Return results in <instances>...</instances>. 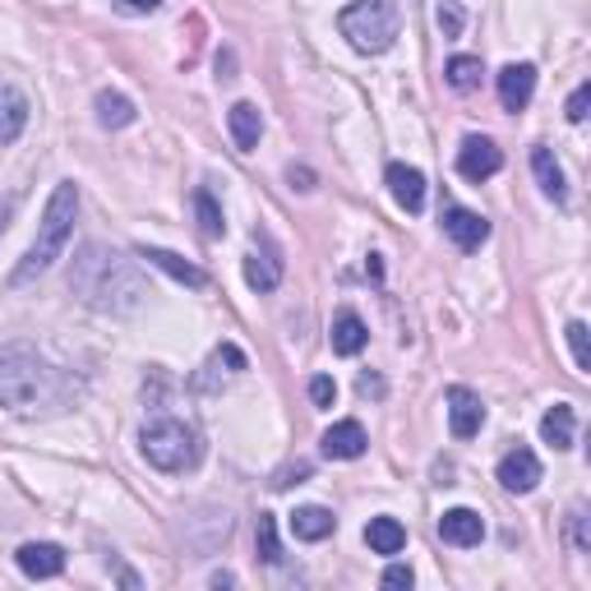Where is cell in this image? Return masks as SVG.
<instances>
[{"instance_id": "obj_1", "label": "cell", "mask_w": 591, "mask_h": 591, "mask_svg": "<svg viewBox=\"0 0 591 591\" xmlns=\"http://www.w3.org/2000/svg\"><path fill=\"white\" fill-rule=\"evenodd\" d=\"M70 292L89 305V310H98V315H129V310H139L144 296H148L139 269L129 264L125 254L98 246V240L75 254Z\"/></svg>"}, {"instance_id": "obj_2", "label": "cell", "mask_w": 591, "mask_h": 591, "mask_svg": "<svg viewBox=\"0 0 591 591\" xmlns=\"http://www.w3.org/2000/svg\"><path fill=\"white\" fill-rule=\"evenodd\" d=\"M70 398V379L52 361H42L33 346H0V407L19 416L56 411Z\"/></svg>"}, {"instance_id": "obj_3", "label": "cell", "mask_w": 591, "mask_h": 591, "mask_svg": "<svg viewBox=\"0 0 591 591\" xmlns=\"http://www.w3.org/2000/svg\"><path fill=\"white\" fill-rule=\"evenodd\" d=\"M75 213H79V185L75 181H60L52 190V200L47 208H42V223H37V240L29 246V254L19 259V269L10 277V287H24V282L42 277L56 259L65 254V246H70V236H75Z\"/></svg>"}, {"instance_id": "obj_4", "label": "cell", "mask_w": 591, "mask_h": 591, "mask_svg": "<svg viewBox=\"0 0 591 591\" xmlns=\"http://www.w3.org/2000/svg\"><path fill=\"white\" fill-rule=\"evenodd\" d=\"M398 29H402V14L393 0H356L338 14V33L352 42L361 56H379L398 42Z\"/></svg>"}, {"instance_id": "obj_5", "label": "cell", "mask_w": 591, "mask_h": 591, "mask_svg": "<svg viewBox=\"0 0 591 591\" xmlns=\"http://www.w3.org/2000/svg\"><path fill=\"white\" fill-rule=\"evenodd\" d=\"M139 453L148 457L158 471H194L200 467V434H194L185 421H177V416H158V421H148L144 434H139Z\"/></svg>"}, {"instance_id": "obj_6", "label": "cell", "mask_w": 591, "mask_h": 591, "mask_svg": "<svg viewBox=\"0 0 591 591\" xmlns=\"http://www.w3.org/2000/svg\"><path fill=\"white\" fill-rule=\"evenodd\" d=\"M499 167H503V152L486 135H467L463 148H457V171H463V181H476L480 185V181L499 177Z\"/></svg>"}, {"instance_id": "obj_7", "label": "cell", "mask_w": 591, "mask_h": 591, "mask_svg": "<svg viewBox=\"0 0 591 591\" xmlns=\"http://www.w3.org/2000/svg\"><path fill=\"white\" fill-rule=\"evenodd\" d=\"M495 476H499V486L509 495H532L541 486V457L532 448H509L499 457Z\"/></svg>"}, {"instance_id": "obj_8", "label": "cell", "mask_w": 591, "mask_h": 591, "mask_svg": "<svg viewBox=\"0 0 591 591\" xmlns=\"http://www.w3.org/2000/svg\"><path fill=\"white\" fill-rule=\"evenodd\" d=\"M480 425H486V402H480V393L453 384L448 388V430H453V440H471V434H480Z\"/></svg>"}, {"instance_id": "obj_9", "label": "cell", "mask_w": 591, "mask_h": 591, "mask_svg": "<svg viewBox=\"0 0 591 591\" xmlns=\"http://www.w3.org/2000/svg\"><path fill=\"white\" fill-rule=\"evenodd\" d=\"M440 223H444V236L453 240V246L457 250H463V254H471V250H480V246H486V240H490V223H486V217H480V213H471V208H444V217H440Z\"/></svg>"}, {"instance_id": "obj_10", "label": "cell", "mask_w": 591, "mask_h": 591, "mask_svg": "<svg viewBox=\"0 0 591 591\" xmlns=\"http://www.w3.org/2000/svg\"><path fill=\"white\" fill-rule=\"evenodd\" d=\"M384 181H388V194L398 200V208H407V213H421V208H425V177H421L416 167H407V162H388Z\"/></svg>"}, {"instance_id": "obj_11", "label": "cell", "mask_w": 591, "mask_h": 591, "mask_svg": "<svg viewBox=\"0 0 591 591\" xmlns=\"http://www.w3.org/2000/svg\"><path fill=\"white\" fill-rule=\"evenodd\" d=\"M19 568H24L29 578H60L65 573V550L60 545H52V541H29V545H19Z\"/></svg>"}, {"instance_id": "obj_12", "label": "cell", "mask_w": 591, "mask_h": 591, "mask_svg": "<svg viewBox=\"0 0 591 591\" xmlns=\"http://www.w3.org/2000/svg\"><path fill=\"white\" fill-rule=\"evenodd\" d=\"M536 93V65H503L499 70V102L503 112H522Z\"/></svg>"}, {"instance_id": "obj_13", "label": "cell", "mask_w": 591, "mask_h": 591, "mask_svg": "<svg viewBox=\"0 0 591 591\" xmlns=\"http://www.w3.org/2000/svg\"><path fill=\"white\" fill-rule=\"evenodd\" d=\"M480 536H486V522H480L476 509H448V513L440 518V541H444V545L471 550V545H480Z\"/></svg>"}, {"instance_id": "obj_14", "label": "cell", "mask_w": 591, "mask_h": 591, "mask_svg": "<svg viewBox=\"0 0 591 591\" xmlns=\"http://www.w3.org/2000/svg\"><path fill=\"white\" fill-rule=\"evenodd\" d=\"M246 282L254 292H277L282 287V254L273 240H259V250L246 259Z\"/></svg>"}, {"instance_id": "obj_15", "label": "cell", "mask_w": 591, "mask_h": 591, "mask_svg": "<svg viewBox=\"0 0 591 591\" xmlns=\"http://www.w3.org/2000/svg\"><path fill=\"white\" fill-rule=\"evenodd\" d=\"M365 444H370V440H365L361 421H338V425H328L323 440H319L323 457H338V463H352V457H361Z\"/></svg>"}, {"instance_id": "obj_16", "label": "cell", "mask_w": 591, "mask_h": 591, "mask_svg": "<svg viewBox=\"0 0 591 591\" xmlns=\"http://www.w3.org/2000/svg\"><path fill=\"white\" fill-rule=\"evenodd\" d=\"M29 129V98L14 83H0V144H14Z\"/></svg>"}, {"instance_id": "obj_17", "label": "cell", "mask_w": 591, "mask_h": 591, "mask_svg": "<svg viewBox=\"0 0 591 591\" xmlns=\"http://www.w3.org/2000/svg\"><path fill=\"white\" fill-rule=\"evenodd\" d=\"M227 129H231V144L240 152H254L259 148V135H264V116H259L254 102H236L227 112Z\"/></svg>"}, {"instance_id": "obj_18", "label": "cell", "mask_w": 591, "mask_h": 591, "mask_svg": "<svg viewBox=\"0 0 591 591\" xmlns=\"http://www.w3.org/2000/svg\"><path fill=\"white\" fill-rule=\"evenodd\" d=\"M541 440L550 444V448H573V440H578V416H573V407L568 402H555L550 411L541 416Z\"/></svg>"}, {"instance_id": "obj_19", "label": "cell", "mask_w": 591, "mask_h": 591, "mask_svg": "<svg viewBox=\"0 0 591 591\" xmlns=\"http://www.w3.org/2000/svg\"><path fill=\"white\" fill-rule=\"evenodd\" d=\"M139 254L148 259L152 269H162L167 277L185 282V287H208V273H204V269H194L190 259H181V254H171V250H158V246H139Z\"/></svg>"}, {"instance_id": "obj_20", "label": "cell", "mask_w": 591, "mask_h": 591, "mask_svg": "<svg viewBox=\"0 0 591 591\" xmlns=\"http://www.w3.org/2000/svg\"><path fill=\"white\" fill-rule=\"evenodd\" d=\"M328 342H333L338 356H361L365 342H370V328H365V319L356 310H342L333 319V333H328Z\"/></svg>"}, {"instance_id": "obj_21", "label": "cell", "mask_w": 591, "mask_h": 591, "mask_svg": "<svg viewBox=\"0 0 591 591\" xmlns=\"http://www.w3.org/2000/svg\"><path fill=\"white\" fill-rule=\"evenodd\" d=\"M532 171H536V185H541L545 200H555V204L568 200L564 171H559V162H555V152H550V148H532Z\"/></svg>"}, {"instance_id": "obj_22", "label": "cell", "mask_w": 591, "mask_h": 591, "mask_svg": "<svg viewBox=\"0 0 591 591\" xmlns=\"http://www.w3.org/2000/svg\"><path fill=\"white\" fill-rule=\"evenodd\" d=\"M333 527H338V518L328 509H319V503H305V509L292 513V536L296 541H323V536H333Z\"/></svg>"}, {"instance_id": "obj_23", "label": "cell", "mask_w": 591, "mask_h": 591, "mask_svg": "<svg viewBox=\"0 0 591 591\" xmlns=\"http://www.w3.org/2000/svg\"><path fill=\"white\" fill-rule=\"evenodd\" d=\"M365 545L375 555H402V545H407V527L398 518H370V527H365Z\"/></svg>"}, {"instance_id": "obj_24", "label": "cell", "mask_w": 591, "mask_h": 591, "mask_svg": "<svg viewBox=\"0 0 591 591\" xmlns=\"http://www.w3.org/2000/svg\"><path fill=\"white\" fill-rule=\"evenodd\" d=\"M93 106H98V121H102L106 129H125V125H135V116H139L135 102H129L125 93H112V89H102Z\"/></svg>"}, {"instance_id": "obj_25", "label": "cell", "mask_w": 591, "mask_h": 591, "mask_svg": "<svg viewBox=\"0 0 591 591\" xmlns=\"http://www.w3.org/2000/svg\"><path fill=\"white\" fill-rule=\"evenodd\" d=\"M444 79H448V89L471 93V89H480V79H486V65H480V56H453Z\"/></svg>"}, {"instance_id": "obj_26", "label": "cell", "mask_w": 591, "mask_h": 591, "mask_svg": "<svg viewBox=\"0 0 591 591\" xmlns=\"http://www.w3.org/2000/svg\"><path fill=\"white\" fill-rule=\"evenodd\" d=\"M194 217H200V231H204L208 240L227 236V217H223V208H217L213 190H194Z\"/></svg>"}, {"instance_id": "obj_27", "label": "cell", "mask_w": 591, "mask_h": 591, "mask_svg": "<svg viewBox=\"0 0 591 591\" xmlns=\"http://www.w3.org/2000/svg\"><path fill=\"white\" fill-rule=\"evenodd\" d=\"M254 550H259V559H264V564H282V545H277L273 513H259V522H254Z\"/></svg>"}, {"instance_id": "obj_28", "label": "cell", "mask_w": 591, "mask_h": 591, "mask_svg": "<svg viewBox=\"0 0 591 591\" xmlns=\"http://www.w3.org/2000/svg\"><path fill=\"white\" fill-rule=\"evenodd\" d=\"M568 346H573V365L587 375V370H591V346H587V323L582 319L568 323Z\"/></svg>"}, {"instance_id": "obj_29", "label": "cell", "mask_w": 591, "mask_h": 591, "mask_svg": "<svg viewBox=\"0 0 591 591\" xmlns=\"http://www.w3.org/2000/svg\"><path fill=\"white\" fill-rule=\"evenodd\" d=\"M568 541H573V550H578V555H587V550H591V536H587V509H582V503H573V509H568Z\"/></svg>"}, {"instance_id": "obj_30", "label": "cell", "mask_w": 591, "mask_h": 591, "mask_svg": "<svg viewBox=\"0 0 591 591\" xmlns=\"http://www.w3.org/2000/svg\"><path fill=\"white\" fill-rule=\"evenodd\" d=\"M587 106H591V83H578L573 98H568V121L582 125L587 121Z\"/></svg>"}, {"instance_id": "obj_31", "label": "cell", "mask_w": 591, "mask_h": 591, "mask_svg": "<svg viewBox=\"0 0 591 591\" xmlns=\"http://www.w3.org/2000/svg\"><path fill=\"white\" fill-rule=\"evenodd\" d=\"M333 398H338V384L328 379V375H315L310 379V402L315 407H333Z\"/></svg>"}, {"instance_id": "obj_32", "label": "cell", "mask_w": 591, "mask_h": 591, "mask_svg": "<svg viewBox=\"0 0 591 591\" xmlns=\"http://www.w3.org/2000/svg\"><path fill=\"white\" fill-rule=\"evenodd\" d=\"M411 582H416V573H411L407 564H388V568H384V587H388V591H407Z\"/></svg>"}, {"instance_id": "obj_33", "label": "cell", "mask_w": 591, "mask_h": 591, "mask_svg": "<svg viewBox=\"0 0 591 591\" xmlns=\"http://www.w3.org/2000/svg\"><path fill=\"white\" fill-rule=\"evenodd\" d=\"M440 29H444V37L463 33V10H457V5H440Z\"/></svg>"}, {"instance_id": "obj_34", "label": "cell", "mask_w": 591, "mask_h": 591, "mask_svg": "<svg viewBox=\"0 0 591 591\" xmlns=\"http://www.w3.org/2000/svg\"><path fill=\"white\" fill-rule=\"evenodd\" d=\"M287 181H292V190H315V171L310 167H292Z\"/></svg>"}, {"instance_id": "obj_35", "label": "cell", "mask_w": 591, "mask_h": 591, "mask_svg": "<svg viewBox=\"0 0 591 591\" xmlns=\"http://www.w3.org/2000/svg\"><path fill=\"white\" fill-rule=\"evenodd\" d=\"M158 5H162V0H121V10H125V14H152Z\"/></svg>"}, {"instance_id": "obj_36", "label": "cell", "mask_w": 591, "mask_h": 591, "mask_svg": "<svg viewBox=\"0 0 591 591\" xmlns=\"http://www.w3.org/2000/svg\"><path fill=\"white\" fill-rule=\"evenodd\" d=\"M10 217H14V200H5V204H0V236L10 231Z\"/></svg>"}]
</instances>
